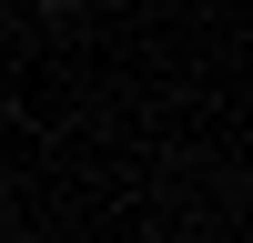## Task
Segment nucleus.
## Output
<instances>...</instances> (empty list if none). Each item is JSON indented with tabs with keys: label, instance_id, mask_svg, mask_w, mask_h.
I'll use <instances>...</instances> for the list:
<instances>
[{
	"label": "nucleus",
	"instance_id": "f257e3e1",
	"mask_svg": "<svg viewBox=\"0 0 253 243\" xmlns=\"http://www.w3.org/2000/svg\"><path fill=\"white\" fill-rule=\"evenodd\" d=\"M41 10H81V0H41Z\"/></svg>",
	"mask_w": 253,
	"mask_h": 243
}]
</instances>
